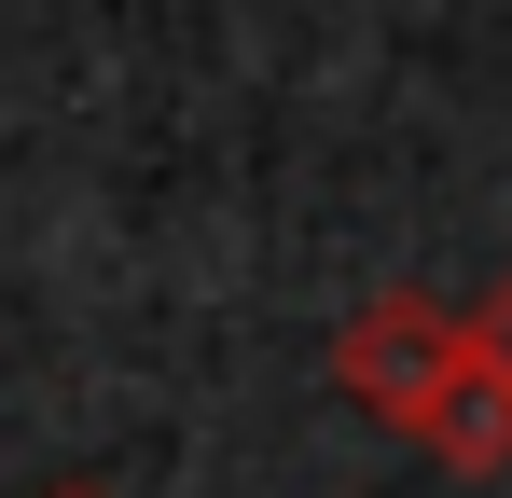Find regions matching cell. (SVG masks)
<instances>
[{
  "instance_id": "6da1fadb",
  "label": "cell",
  "mask_w": 512,
  "mask_h": 498,
  "mask_svg": "<svg viewBox=\"0 0 512 498\" xmlns=\"http://www.w3.org/2000/svg\"><path fill=\"white\" fill-rule=\"evenodd\" d=\"M333 388L360 415H388V429H416L443 471H499V457H512L499 360H485V332L443 319L429 291H388V305H360V319L333 332Z\"/></svg>"
},
{
  "instance_id": "7a4b0ae2",
  "label": "cell",
  "mask_w": 512,
  "mask_h": 498,
  "mask_svg": "<svg viewBox=\"0 0 512 498\" xmlns=\"http://www.w3.org/2000/svg\"><path fill=\"white\" fill-rule=\"evenodd\" d=\"M471 332H485V360H499V388H512V277H499V305H485Z\"/></svg>"
},
{
  "instance_id": "3957f363",
  "label": "cell",
  "mask_w": 512,
  "mask_h": 498,
  "mask_svg": "<svg viewBox=\"0 0 512 498\" xmlns=\"http://www.w3.org/2000/svg\"><path fill=\"white\" fill-rule=\"evenodd\" d=\"M42 498H97V485H42Z\"/></svg>"
}]
</instances>
